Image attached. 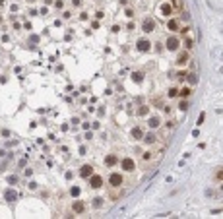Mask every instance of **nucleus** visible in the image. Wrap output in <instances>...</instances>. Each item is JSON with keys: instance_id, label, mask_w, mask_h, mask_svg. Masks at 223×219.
Instances as JSON below:
<instances>
[{"instance_id": "obj_21", "label": "nucleus", "mask_w": 223, "mask_h": 219, "mask_svg": "<svg viewBox=\"0 0 223 219\" xmlns=\"http://www.w3.org/2000/svg\"><path fill=\"white\" fill-rule=\"evenodd\" d=\"M179 109H180V111H186V109H188V103H186V101H180V107H179Z\"/></svg>"}, {"instance_id": "obj_30", "label": "nucleus", "mask_w": 223, "mask_h": 219, "mask_svg": "<svg viewBox=\"0 0 223 219\" xmlns=\"http://www.w3.org/2000/svg\"><path fill=\"white\" fill-rule=\"evenodd\" d=\"M4 6V0H0V8H2Z\"/></svg>"}, {"instance_id": "obj_24", "label": "nucleus", "mask_w": 223, "mask_h": 219, "mask_svg": "<svg viewBox=\"0 0 223 219\" xmlns=\"http://www.w3.org/2000/svg\"><path fill=\"white\" fill-rule=\"evenodd\" d=\"M124 14H126V18H132V16H134V12H132L130 8H126V10H124Z\"/></svg>"}, {"instance_id": "obj_22", "label": "nucleus", "mask_w": 223, "mask_h": 219, "mask_svg": "<svg viewBox=\"0 0 223 219\" xmlns=\"http://www.w3.org/2000/svg\"><path fill=\"white\" fill-rule=\"evenodd\" d=\"M101 204H103V202H101V198H95V200H93V207H101Z\"/></svg>"}, {"instance_id": "obj_31", "label": "nucleus", "mask_w": 223, "mask_h": 219, "mask_svg": "<svg viewBox=\"0 0 223 219\" xmlns=\"http://www.w3.org/2000/svg\"><path fill=\"white\" fill-rule=\"evenodd\" d=\"M219 188H221V190H223V184H221V186H219Z\"/></svg>"}, {"instance_id": "obj_17", "label": "nucleus", "mask_w": 223, "mask_h": 219, "mask_svg": "<svg viewBox=\"0 0 223 219\" xmlns=\"http://www.w3.org/2000/svg\"><path fill=\"white\" fill-rule=\"evenodd\" d=\"M144 142H146V143H153V142H155V134H153V132L146 134V136H144Z\"/></svg>"}, {"instance_id": "obj_26", "label": "nucleus", "mask_w": 223, "mask_h": 219, "mask_svg": "<svg viewBox=\"0 0 223 219\" xmlns=\"http://www.w3.org/2000/svg\"><path fill=\"white\" fill-rule=\"evenodd\" d=\"M142 157H144V159H151V151H146V153H142Z\"/></svg>"}, {"instance_id": "obj_2", "label": "nucleus", "mask_w": 223, "mask_h": 219, "mask_svg": "<svg viewBox=\"0 0 223 219\" xmlns=\"http://www.w3.org/2000/svg\"><path fill=\"white\" fill-rule=\"evenodd\" d=\"M120 167H122V171H126V173H132V171L136 169V163H134V159L126 157V159L120 161Z\"/></svg>"}, {"instance_id": "obj_16", "label": "nucleus", "mask_w": 223, "mask_h": 219, "mask_svg": "<svg viewBox=\"0 0 223 219\" xmlns=\"http://www.w3.org/2000/svg\"><path fill=\"white\" fill-rule=\"evenodd\" d=\"M186 62H188V55H186V52H182V55L179 56L177 64H179V66H184V64H186Z\"/></svg>"}, {"instance_id": "obj_18", "label": "nucleus", "mask_w": 223, "mask_h": 219, "mask_svg": "<svg viewBox=\"0 0 223 219\" xmlns=\"http://www.w3.org/2000/svg\"><path fill=\"white\" fill-rule=\"evenodd\" d=\"M6 198H8L10 202H14L16 198H18V192H14V190H8V192H6Z\"/></svg>"}, {"instance_id": "obj_14", "label": "nucleus", "mask_w": 223, "mask_h": 219, "mask_svg": "<svg viewBox=\"0 0 223 219\" xmlns=\"http://www.w3.org/2000/svg\"><path fill=\"white\" fill-rule=\"evenodd\" d=\"M132 138H134V140H144V132H142L140 128H134V130H132Z\"/></svg>"}, {"instance_id": "obj_20", "label": "nucleus", "mask_w": 223, "mask_h": 219, "mask_svg": "<svg viewBox=\"0 0 223 219\" xmlns=\"http://www.w3.org/2000/svg\"><path fill=\"white\" fill-rule=\"evenodd\" d=\"M167 95H169V97H177V95H179V89H177V87H171Z\"/></svg>"}, {"instance_id": "obj_29", "label": "nucleus", "mask_w": 223, "mask_h": 219, "mask_svg": "<svg viewBox=\"0 0 223 219\" xmlns=\"http://www.w3.org/2000/svg\"><path fill=\"white\" fill-rule=\"evenodd\" d=\"M140 115H147V107H142V109H140Z\"/></svg>"}, {"instance_id": "obj_3", "label": "nucleus", "mask_w": 223, "mask_h": 219, "mask_svg": "<svg viewBox=\"0 0 223 219\" xmlns=\"http://www.w3.org/2000/svg\"><path fill=\"white\" fill-rule=\"evenodd\" d=\"M89 186H91V188H101V186H103V178H101L99 175H91V177H89Z\"/></svg>"}, {"instance_id": "obj_23", "label": "nucleus", "mask_w": 223, "mask_h": 219, "mask_svg": "<svg viewBox=\"0 0 223 219\" xmlns=\"http://www.w3.org/2000/svg\"><path fill=\"white\" fill-rule=\"evenodd\" d=\"M188 83H196V76H194V74H188Z\"/></svg>"}, {"instance_id": "obj_5", "label": "nucleus", "mask_w": 223, "mask_h": 219, "mask_svg": "<svg viewBox=\"0 0 223 219\" xmlns=\"http://www.w3.org/2000/svg\"><path fill=\"white\" fill-rule=\"evenodd\" d=\"M91 175H93V167H91V165H83V167L80 169V177H82V178H89Z\"/></svg>"}, {"instance_id": "obj_8", "label": "nucleus", "mask_w": 223, "mask_h": 219, "mask_svg": "<svg viewBox=\"0 0 223 219\" xmlns=\"http://www.w3.org/2000/svg\"><path fill=\"white\" fill-rule=\"evenodd\" d=\"M116 163H119V159H116L115 153H109V155L105 157V165H107V167H113V165H116Z\"/></svg>"}, {"instance_id": "obj_10", "label": "nucleus", "mask_w": 223, "mask_h": 219, "mask_svg": "<svg viewBox=\"0 0 223 219\" xmlns=\"http://www.w3.org/2000/svg\"><path fill=\"white\" fill-rule=\"evenodd\" d=\"M167 27H169V31H180V23H179V19H169V23H167Z\"/></svg>"}, {"instance_id": "obj_11", "label": "nucleus", "mask_w": 223, "mask_h": 219, "mask_svg": "<svg viewBox=\"0 0 223 219\" xmlns=\"http://www.w3.org/2000/svg\"><path fill=\"white\" fill-rule=\"evenodd\" d=\"M159 126H161V118H159V116L150 118V128H151V130H155V128H159Z\"/></svg>"}, {"instance_id": "obj_4", "label": "nucleus", "mask_w": 223, "mask_h": 219, "mask_svg": "<svg viewBox=\"0 0 223 219\" xmlns=\"http://www.w3.org/2000/svg\"><path fill=\"white\" fill-rule=\"evenodd\" d=\"M179 47H180V41L177 37H169L167 39V51H179Z\"/></svg>"}, {"instance_id": "obj_27", "label": "nucleus", "mask_w": 223, "mask_h": 219, "mask_svg": "<svg viewBox=\"0 0 223 219\" xmlns=\"http://www.w3.org/2000/svg\"><path fill=\"white\" fill-rule=\"evenodd\" d=\"M80 194V188H78V186H74V188H72V196H78Z\"/></svg>"}, {"instance_id": "obj_12", "label": "nucleus", "mask_w": 223, "mask_h": 219, "mask_svg": "<svg viewBox=\"0 0 223 219\" xmlns=\"http://www.w3.org/2000/svg\"><path fill=\"white\" fill-rule=\"evenodd\" d=\"M214 180H217V182H223V167H217V169H215Z\"/></svg>"}, {"instance_id": "obj_7", "label": "nucleus", "mask_w": 223, "mask_h": 219, "mask_svg": "<svg viewBox=\"0 0 223 219\" xmlns=\"http://www.w3.org/2000/svg\"><path fill=\"white\" fill-rule=\"evenodd\" d=\"M142 27H144V31H146V33H151V31L155 29V21H153V19H144Z\"/></svg>"}, {"instance_id": "obj_13", "label": "nucleus", "mask_w": 223, "mask_h": 219, "mask_svg": "<svg viewBox=\"0 0 223 219\" xmlns=\"http://www.w3.org/2000/svg\"><path fill=\"white\" fill-rule=\"evenodd\" d=\"M173 10H175V8L171 6V4H163V6H161V14H163V16H171Z\"/></svg>"}, {"instance_id": "obj_1", "label": "nucleus", "mask_w": 223, "mask_h": 219, "mask_svg": "<svg viewBox=\"0 0 223 219\" xmlns=\"http://www.w3.org/2000/svg\"><path fill=\"white\" fill-rule=\"evenodd\" d=\"M122 175H119V173H111L109 175V184L113 186V188H119L120 184H122Z\"/></svg>"}, {"instance_id": "obj_25", "label": "nucleus", "mask_w": 223, "mask_h": 219, "mask_svg": "<svg viewBox=\"0 0 223 219\" xmlns=\"http://www.w3.org/2000/svg\"><path fill=\"white\" fill-rule=\"evenodd\" d=\"M204 118H206V115L200 113V116H198V124H204Z\"/></svg>"}, {"instance_id": "obj_6", "label": "nucleus", "mask_w": 223, "mask_h": 219, "mask_svg": "<svg viewBox=\"0 0 223 219\" xmlns=\"http://www.w3.org/2000/svg\"><path fill=\"white\" fill-rule=\"evenodd\" d=\"M151 49V43L147 41V39H140L138 41V51H142V52H147Z\"/></svg>"}, {"instance_id": "obj_9", "label": "nucleus", "mask_w": 223, "mask_h": 219, "mask_svg": "<svg viewBox=\"0 0 223 219\" xmlns=\"http://www.w3.org/2000/svg\"><path fill=\"white\" fill-rule=\"evenodd\" d=\"M72 210H74V213H83V210H86V206H83V202L76 200V202L72 204Z\"/></svg>"}, {"instance_id": "obj_15", "label": "nucleus", "mask_w": 223, "mask_h": 219, "mask_svg": "<svg viewBox=\"0 0 223 219\" xmlns=\"http://www.w3.org/2000/svg\"><path fill=\"white\" fill-rule=\"evenodd\" d=\"M179 95H182V97H190L192 95V87H182V89H179Z\"/></svg>"}, {"instance_id": "obj_19", "label": "nucleus", "mask_w": 223, "mask_h": 219, "mask_svg": "<svg viewBox=\"0 0 223 219\" xmlns=\"http://www.w3.org/2000/svg\"><path fill=\"white\" fill-rule=\"evenodd\" d=\"M171 6L175 10H180V8H182V0H171Z\"/></svg>"}, {"instance_id": "obj_32", "label": "nucleus", "mask_w": 223, "mask_h": 219, "mask_svg": "<svg viewBox=\"0 0 223 219\" xmlns=\"http://www.w3.org/2000/svg\"><path fill=\"white\" fill-rule=\"evenodd\" d=\"M29 2H33V0H29Z\"/></svg>"}, {"instance_id": "obj_28", "label": "nucleus", "mask_w": 223, "mask_h": 219, "mask_svg": "<svg viewBox=\"0 0 223 219\" xmlns=\"http://www.w3.org/2000/svg\"><path fill=\"white\" fill-rule=\"evenodd\" d=\"M134 79L136 82H142V74H134Z\"/></svg>"}]
</instances>
